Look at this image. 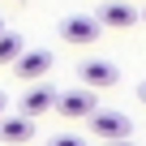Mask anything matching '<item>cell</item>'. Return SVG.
<instances>
[{
    "label": "cell",
    "instance_id": "obj_11",
    "mask_svg": "<svg viewBox=\"0 0 146 146\" xmlns=\"http://www.w3.org/2000/svg\"><path fill=\"white\" fill-rule=\"evenodd\" d=\"M137 99H142V103H146V82H142V86H137Z\"/></svg>",
    "mask_w": 146,
    "mask_h": 146
},
{
    "label": "cell",
    "instance_id": "obj_3",
    "mask_svg": "<svg viewBox=\"0 0 146 146\" xmlns=\"http://www.w3.org/2000/svg\"><path fill=\"white\" fill-rule=\"evenodd\" d=\"M99 35H103V26L95 22V13H69L60 22V39L64 43H78L82 47V43H95Z\"/></svg>",
    "mask_w": 146,
    "mask_h": 146
},
{
    "label": "cell",
    "instance_id": "obj_2",
    "mask_svg": "<svg viewBox=\"0 0 146 146\" xmlns=\"http://www.w3.org/2000/svg\"><path fill=\"white\" fill-rule=\"evenodd\" d=\"M78 78H82V90H112L116 82H120V73H116V64L112 60H82L78 64Z\"/></svg>",
    "mask_w": 146,
    "mask_h": 146
},
{
    "label": "cell",
    "instance_id": "obj_10",
    "mask_svg": "<svg viewBox=\"0 0 146 146\" xmlns=\"http://www.w3.org/2000/svg\"><path fill=\"white\" fill-rule=\"evenodd\" d=\"M47 146H86V142H82V137H73V133H60V137H52Z\"/></svg>",
    "mask_w": 146,
    "mask_h": 146
},
{
    "label": "cell",
    "instance_id": "obj_9",
    "mask_svg": "<svg viewBox=\"0 0 146 146\" xmlns=\"http://www.w3.org/2000/svg\"><path fill=\"white\" fill-rule=\"evenodd\" d=\"M22 52H26L22 35H9V30H0V64H13Z\"/></svg>",
    "mask_w": 146,
    "mask_h": 146
},
{
    "label": "cell",
    "instance_id": "obj_5",
    "mask_svg": "<svg viewBox=\"0 0 146 146\" xmlns=\"http://www.w3.org/2000/svg\"><path fill=\"white\" fill-rule=\"evenodd\" d=\"M95 22L108 26V30H133V26H137V9L125 5V0H103L99 13H95Z\"/></svg>",
    "mask_w": 146,
    "mask_h": 146
},
{
    "label": "cell",
    "instance_id": "obj_14",
    "mask_svg": "<svg viewBox=\"0 0 146 146\" xmlns=\"http://www.w3.org/2000/svg\"><path fill=\"white\" fill-rule=\"evenodd\" d=\"M9 5H26V0H9Z\"/></svg>",
    "mask_w": 146,
    "mask_h": 146
},
{
    "label": "cell",
    "instance_id": "obj_13",
    "mask_svg": "<svg viewBox=\"0 0 146 146\" xmlns=\"http://www.w3.org/2000/svg\"><path fill=\"white\" fill-rule=\"evenodd\" d=\"M108 146H137V142H108Z\"/></svg>",
    "mask_w": 146,
    "mask_h": 146
},
{
    "label": "cell",
    "instance_id": "obj_1",
    "mask_svg": "<svg viewBox=\"0 0 146 146\" xmlns=\"http://www.w3.org/2000/svg\"><path fill=\"white\" fill-rule=\"evenodd\" d=\"M86 125H90V133H95L99 142H129V137H133V125H129V116H125V112L95 108V112L86 116Z\"/></svg>",
    "mask_w": 146,
    "mask_h": 146
},
{
    "label": "cell",
    "instance_id": "obj_16",
    "mask_svg": "<svg viewBox=\"0 0 146 146\" xmlns=\"http://www.w3.org/2000/svg\"><path fill=\"white\" fill-rule=\"evenodd\" d=\"M0 30H5V22H0Z\"/></svg>",
    "mask_w": 146,
    "mask_h": 146
},
{
    "label": "cell",
    "instance_id": "obj_7",
    "mask_svg": "<svg viewBox=\"0 0 146 146\" xmlns=\"http://www.w3.org/2000/svg\"><path fill=\"white\" fill-rule=\"evenodd\" d=\"M52 103H56V90H52V86H30V90L22 95V112H17V116L35 120V116L52 112Z\"/></svg>",
    "mask_w": 146,
    "mask_h": 146
},
{
    "label": "cell",
    "instance_id": "obj_12",
    "mask_svg": "<svg viewBox=\"0 0 146 146\" xmlns=\"http://www.w3.org/2000/svg\"><path fill=\"white\" fill-rule=\"evenodd\" d=\"M5 108H9V99H5V95H0V116H5Z\"/></svg>",
    "mask_w": 146,
    "mask_h": 146
},
{
    "label": "cell",
    "instance_id": "obj_4",
    "mask_svg": "<svg viewBox=\"0 0 146 146\" xmlns=\"http://www.w3.org/2000/svg\"><path fill=\"white\" fill-rule=\"evenodd\" d=\"M95 108H99L95 90H64V95H56V103H52V112H60V116H69V120H86Z\"/></svg>",
    "mask_w": 146,
    "mask_h": 146
},
{
    "label": "cell",
    "instance_id": "obj_8",
    "mask_svg": "<svg viewBox=\"0 0 146 146\" xmlns=\"http://www.w3.org/2000/svg\"><path fill=\"white\" fill-rule=\"evenodd\" d=\"M30 137H35V120H26V116H0V142L22 146Z\"/></svg>",
    "mask_w": 146,
    "mask_h": 146
},
{
    "label": "cell",
    "instance_id": "obj_15",
    "mask_svg": "<svg viewBox=\"0 0 146 146\" xmlns=\"http://www.w3.org/2000/svg\"><path fill=\"white\" fill-rule=\"evenodd\" d=\"M125 5H133V0H125Z\"/></svg>",
    "mask_w": 146,
    "mask_h": 146
},
{
    "label": "cell",
    "instance_id": "obj_6",
    "mask_svg": "<svg viewBox=\"0 0 146 146\" xmlns=\"http://www.w3.org/2000/svg\"><path fill=\"white\" fill-rule=\"evenodd\" d=\"M47 69H52V52H43V47H30V52H22L13 60V73H17L22 82H39Z\"/></svg>",
    "mask_w": 146,
    "mask_h": 146
},
{
    "label": "cell",
    "instance_id": "obj_17",
    "mask_svg": "<svg viewBox=\"0 0 146 146\" xmlns=\"http://www.w3.org/2000/svg\"><path fill=\"white\" fill-rule=\"evenodd\" d=\"M142 17H146V13H142Z\"/></svg>",
    "mask_w": 146,
    "mask_h": 146
}]
</instances>
